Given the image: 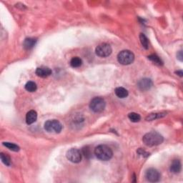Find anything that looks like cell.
<instances>
[{
    "instance_id": "cell-14",
    "label": "cell",
    "mask_w": 183,
    "mask_h": 183,
    "mask_svg": "<svg viewBox=\"0 0 183 183\" xmlns=\"http://www.w3.org/2000/svg\"><path fill=\"white\" fill-rule=\"evenodd\" d=\"M36 42V40L34 38H27L25 39L24 43H23V46L26 49H31L32 48L34 47V46L35 45Z\"/></svg>"
},
{
    "instance_id": "cell-12",
    "label": "cell",
    "mask_w": 183,
    "mask_h": 183,
    "mask_svg": "<svg viewBox=\"0 0 183 183\" xmlns=\"http://www.w3.org/2000/svg\"><path fill=\"white\" fill-rule=\"evenodd\" d=\"M170 169L172 173H179L182 169L181 162H180L179 160H174L172 162Z\"/></svg>"
},
{
    "instance_id": "cell-17",
    "label": "cell",
    "mask_w": 183,
    "mask_h": 183,
    "mask_svg": "<svg viewBox=\"0 0 183 183\" xmlns=\"http://www.w3.org/2000/svg\"><path fill=\"white\" fill-rule=\"evenodd\" d=\"M36 89H37V87H36L35 82H34L29 81L25 84V90L29 92H34L36 90Z\"/></svg>"
},
{
    "instance_id": "cell-24",
    "label": "cell",
    "mask_w": 183,
    "mask_h": 183,
    "mask_svg": "<svg viewBox=\"0 0 183 183\" xmlns=\"http://www.w3.org/2000/svg\"><path fill=\"white\" fill-rule=\"evenodd\" d=\"M137 153H138L139 155H142V156L145 157H147L149 155H150V154L147 152H146L145 151H144L143 149H139L138 150H137Z\"/></svg>"
},
{
    "instance_id": "cell-1",
    "label": "cell",
    "mask_w": 183,
    "mask_h": 183,
    "mask_svg": "<svg viewBox=\"0 0 183 183\" xmlns=\"http://www.w3.org/2000/svg\"><path fill=\"white\" fill-rule=\"evenodd\" d=\"M143 143L148 147H154L159 145L164 141L162 135L157 132H150L145 134L143 138Z\"/></svg>"
},
{
    "instance_id": "cell-20",
    "label": "cell",
    "mask_w": 183,
    "mask_h": 183,
    "mask_svg": "<svg viewBox=\"0 0 183 183\" xmlns=\"http://www.w3.org/2000/svg\"><path fill=\"white\" fill-rule=\"evenodd\" d=\"M139 40H140V42L143 47L145 49H147L149 48V40L147 36L144 34H139Z\"/></svg>"
},
{
    "instance_id": "cell-26",
    "label": "cell",
    "mask_w": 183,
    "mask_h": 183,
    "mask_svg": "<svg viewBox=\"0 0 183 183\" xmlns=\"http://www.w3.org/2000/svg\"><path fill=\"white\" fill-rule=\"evenodd\" d=\"M175 73H176V74H177L178 75H179V76L182 77V74H183L182 71H177V72H176Z\"/></svg>"
},
{
    "instance_id": "cell-10",
    "label": "cell",
    "mask_w": 183,
    "mask_h": 183,
    "mask_svg": "<svg viewBox=\"0 0 183 183\" xmlns=\"http://www.w3.org/2000/svg\"><path fill=\"white\" fill-rule=\"evenodd\" d=\"M35 73L38 77L45 78V77H49L52 74V70H50L49 67H38L36 70Z\"/></svg>"
},
{
    "instance_id": "cell-6",
    "label": "cell",
    "mask_w": 183,
    "mask_h": 183,
    "mask_svg": "<svg viewBox=\"0 0 183 183\" xmlns=\"http://www.w3.org/2000/svg\"><path fill=\"white\" fill-rule=\"evenodd\" d=\"M112 52H113V49H112L111 46L107 43H102V44L98 45L95 49L96 54L100 57H109L112 54Z\"/></svg>"
},
{
    "instance_id": "cell-9",
    "label": "cell",
    "mask_w": 183,
    "mask_h": 183,
    "mask_svg": "<svg viewBox=\"0 0 183 183\" xmlns=\"http://www.w3.org/2000/svg\"><path fill=\"white\" fill-rule=\"evenodd\" d=\"M153 85L152 81L149 78H143L139 80L137 83V87L142 91H147Z\"/></svg>"
},
{
    "instance_id": "cell-21",
    "label": "cell",
    "mask_w": 183,
    "mask_h": 183,
    "mask_svg": "<svg viewBox=\"0 0 183 183\" xmlns=\"http://www.w3.org/2000/svg\"><path fill=\"white\" fill-rule=\"evenodd\" d=\"M0 157H1L2 162H3L5 165H6V166L11 165V159H10V156H8V155L6 154H4V153L2 152L1 154H0Z\"/></svg>"
},
{
    "instance_id": "cell-18",
    "label": "cell",
    "mask_w": 183,
    "mask_h": 183,
    "mask_svg": "<svg viewBox=\"0 0 183 183\" xmlns=\"http://www.w3.org/2000/svg\"><path fill=\"white\" fill-rule=\"evenodd\" d=\"M4 146H5L6 147H7L8 149H10V150L13 151V152H18L19 151V147L15 144L11 143H7V142H4V143H2Z\"/></svg>"
},
{
    "instance_id": "cell-15",
    "label": "cell",
    "mask_w": 183,
    "mask_h": 183,
    "mask_svg": "<svg viewBox=\"0 0 183 183\" xmlns=\"http://www.w3.org/2000/svg\"><path fill=\"white\" fill-rule=\"evenodd\" d=\"M165 113H152L150 114L149 115L147 116L146 117V120L147 121H152L155 120H157V119H160L163 117L166 116Z\"/></svg>"
},
{
    "instance_id": "cell-8",
    "label": "cell",
    "mask_w": 183,
    "mask_h": 183,
    "mask_svg": "<svg viewBox=\"0 0 183 183\" xmlns=\"http://www.w3.org/2000/svg\"><path fill=\"white\" fill-rule=\"evenodd\" d=\"M145 177L149 182H158L160 179V174L156 169L150 168L146 171Z\"/></svg>"
},
{
    "instance_id": "cell-7",
    "label": "cell",
    "mask_w": 183,
    "mask_h": 183,
    "mask_svg": "<svg viewBox=\"0 0 183 183\" xmlns=\"http://www.w3.org/2000/svg\"><path fill=\"white\" fill-rule=\"evenodd\" d=\"M66 157L69 161L73 163H79L82 160V152L78 149L72 148L67 151Z\"/></svg>"
},
{
    "instance_id": "cell-25",
    "label": "cell",
    "mask_w": 183,
    "mask_h": 183,
    "mask_svg": "<svg viewBox=\"0 0 183 183\" xmlns=\"http://www.w3.org/2000/svg\"><path fill=\"white\" fill-rule=\"evenodd\" d=\"M177 59H179L180 62H182L183 55H182V51H180L179 52H178V53L177 54Z\"/></svg>"
},
{
    "instance_id": "cell-5",
    "label": "cell",
    "mask_w": 183,
    "mask_h": 183,
    "mask_svg": "<svg viewBox=\"0 0 183 183\" xmlns=\"http://www.w3.org/2000/svg\"><path fill=\"white\" fill-rule=\"evenodd\" d=\"M106 106V102L102 97H96L91 100L90 103V108L96 113H101L104 110Z\"/></svg>"
},
{
    "instance_id": "cell-3",
    "label": "cell",
    "mask_w": 183,
    "mask_h": 183,
    "mask_svg": "<svg viewBox=\"0 0 183 183\" xmlns=\"http://www.w3.org/2000/svg\"><path fill=\"white\" fill-rule=\"evenodd\" d=\"M134 55L130 50H122L117 55V60L119 63L122 65H129L133 62Z\"/></svg>"
},
{
    "instance_id": "cell-23",
    "label": "cell",
    "mask_w": 183,
    "mask_h": 183,
    "mask_svg": "<svg viewBox=\"0 0 183 183\" xmlns=\"http://www.w3.org/2000/svg\"><path fill=\"white\" fill-rule=\"evenodd\" d=\"M82 154H83L84 155V157H87V158H90V157L92 156V155L91 149L90 148V147H88V146H86V147L82 148Z\"/></svg>"
},
{
    "instance_id": "cell-13",
    "label": "cell",
    "mask_w": 183,
    "mask_h": 183,
    "mask_svg": "<svg viewBox=\"0 0 183 183\" xmlns=\"http://www.w3.org/2000/svg\"><path fill=\"white\" fill-rule=\"evenodd\" d=\"M114 93H115L117 97L121 98V99H124V98L127 97L128 96V91L124 87L116 88Z\"/></svg>"
},
{
    "instance_id": "cell-16",
    "label": "cell",
    "mask_w": 183,
    "mask_h": 183,
    "mask_svg": "<svg viewBox=\"0 0 183 183\" xmlns=\"http://www.w3.org/2000/svg\"><path fill=\"white\" fill-rule=\"evenodd\" d=\"M82 64V60L78 57H74L70 60V65L73 68L79 67Z\"/></svg>"
},
{
    "instance_id": "cell-19",
    "label": "cell",
    "mask_w": 183,
    "mask_h": 183,
    "mask_svg": "<svg viewBox=\"0 0 183 183\" xmlns=\"http://www.w3.org/2000/svg\"><path fill=\"white\" fill-rule=\"evenodd\" d=\"M148 59L157 65H163V62H162V59H160L158 56L156 55V54H151V55L148 56Z\"/></svg>"
},
{
    "instance_id": "cell-22",
    "label": "cell",
    "mask_w": 183,
    "mask_h": 183,
    "mask_svg": "<svg viewBox=\"0 0 183 183\" xmlns=\"http://www.w3.org/2000/svg\"><path fill=\"white\" fill-rule=\"evenodd\" d=\"M128 117L132 122H138L141 120V117L139 114L135 113H131L128 114Z\"/></svg>"
},
{
    "instance_id": "cell-2",
    "label": "cell",
    "mask_w": 183,
    "mask_h": 183,
    "mask_svg": "<svg viewBox=\"0 0 183 183\" xmlns=\"http://www.w3.org/2000/svg\"><path fill=\"white\" fill-rule=\"evenodd\" d=\"M95 155L97 159L102 161H108L113 156V150L110 147L105 145H101L97 146L95 149Z\"/></svg>"
},
{
    "instance_id": "cell-11",
    "label": "cell",
    "mask_w": 183,
    "mask_h": 183,
    "mask_svg": "<svg viewBox=\"0 0 183 183\" xmlns=\"http://www.w3.org/2000/svg\"><path fill=\"white\" fill-rule=\"evenodd\" d=\"M37 119V113L34 110H30L27 113L26 122L27 125H32L36 121Z\"/></svg>"
},
{
    "instance_id": "cell-4",
    "label": "cell",
    "mask_w": 183,
    "mask_h": 183,
    "mask_svg": "<svg viewBox=\"0 0 183 183\" xmlns=\"http://www.w3.org/2000/svg\"><path fill=\"white\" fill-rule=\"evenodd\" d=\"M62 128V125L57 120H49L45 123V130L49 133H59Z\"/></svg>"
}]
</instances>
